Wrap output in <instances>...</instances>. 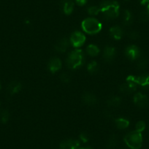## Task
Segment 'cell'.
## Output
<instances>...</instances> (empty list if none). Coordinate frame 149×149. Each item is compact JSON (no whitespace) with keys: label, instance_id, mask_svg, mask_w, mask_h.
I'll return each mask as SVG.
<instances>
[{"label":"cell","instance_id":"cell-1","mask_svg":"<svg viewBox=\"0 0 149 149\" xmlns=\"http://www.w3.org/2000/svg\"><path fill=\"white\" fill-rule=\"evenodd\" d=\"M100 12L105 20H113L119 15V5L116 1L105 0L101 3Z\"/></svg>","mask_w":149,"mask_h":149},{"label":"cell","instance_id":"cell-2","mask_svg":"<svg viewBox=\"0 0 149 149\" xmlns=\"http://www.w3.org/2000/svg\"><path fill=\"white\" fill-rule=\"evenodd\" d=\"M84 55L81 50L77 49L71 51L68 54L66 63L67 67L71 70H74L81 67L84 64Z\"/></svg>","mask_w":149,"mask_h":149},{"label":"cell","instance_id":"cell-3","mask_svg":"<svg viewBox=\"0 0 149 149\" xmlns=\"http://www.w3.org/2000/svg\"><path fill=\"white\" fill-rule=\"evenodd\" d=\"M124 142L131 149H140L143 144V136L141 132L136 130L130 132L124 137Z\"/></svg>","mask_w":149,"mask_h":149},{"label":"cell","instance_id":"cell-4","mask_svg":"<svg viewBox=\"0 0 149 149\" xmlns=\"http://www.w3.org/2000/svg\"><path fill=\"white\" fill-rule=\"evenodd\" d=\"M81 26L84 31L89 34H97L102 29L101 23L94 18H86L83 21Z\"/></svg>","mask_w":149,"mask_h":149},{"label":"cell","instance_id":"cell-5","mask_svg":"<svg viewBox=\"0 0 149 149\" xmlns=\"http://www.w3.org/2000/svg\"><path fill=\"white\" fill-rule=\"evenodd\" d=\"M70 42L75 48L81 47L85 43L86 36L81 31H74L70 36Z\"/></svg>","mask_w":149,"mask_h":149},{"label":"cell","instance_id":"cell-6","mask_svg":"<svg viewBox=\"0 0 149 149\" xmlns=\"http://www.w3.org/2000/svg\"><path fill=\"white\" fill-rule=\"evenodd\" d=\"M127 81L136 84L137 86L140 85L143 87H149V74H143L140 76L130 75L127 78Z\"/></svg>","mask_w":149,"mask_h":149},{"label":"cell","instance_id":"cell-7","mask_svg":"<svg viewBox=\"0 0 149 149\" xmlns=\"http://www.w3.org/2000/svg\"><path fill=\"white\" fill-rule=\"evenodd\" d=\"M125 54L129 59L134 61V60L140 58V51L138 47H137L136 45H129L125 49Z\"/></svg>","mask_w":149,"mask_h":149},{"label":"cell","instance_id":"cell-8","mask_svg":"<svg viewBox=\"0 0 149 149\" xmlns=\"http://www.w3.org/2000/svg\"><path fill=\"white\" fill-rule=\"evenodd\" d=\"M133 101L134 104L139 107H146L148 104V99L147 96L140 92L134 94Z\"/></svg>","mask_w":149,"mask_h":149},{"label":"cell","instance_id":"cell-9","mask_svg":"<svg viewBox=\"0 0 149 149\" xmlns=\"http://www.w3.org/2000/svg\"><path fill=\"white\" fill-rule=\"evenodd\" d=\"M116 54L115 48L112 46H106L103 51V58L107 62H111L114 59Z\"/></svg>","mask_w":149,"mask_h":149},{"label":"cell","instance_id":"cell-10","mask_svg":"<svg viewBox=\"0 0 149 149\" xmlns=\"http://www.w3.org/2000/svg\"><path fill=\"white\" fill-rule=\"evenodd\" d=\"M61 67H62L61 61L58 58H56V57L51 58L50 61H48V70L51 73H55L58 72L61 68Z\"/></svg>","mask_w":149,"mask_h":149},{"label":"cell","instance_id":"cell-11","mask_svg":"<svg viewBox=\"0 0 149 149\" xmlns=\"http://www.w3.org/2000/svg\"><path fill=\"white\" fill-rule=\"evenodd\" d=\"M80 146L78 140L67 139L63 140L60 144V149H77Z\"/></svg>","mask_w":149,"mask_h":149},{"label":"cell","instance_id":"cell-12","mask_svg":"<svg viewBox=\"0 0 149 149\" xmlns=\"http://www.w3.org/2000/svg\"><path fill=\"white\" fill-rule=\"evenodd\" d=\"M70 40L66 37L60 39L55 45V50L58 53H64L69 48Z\"/></svg>","mask_w":149,"mask_h":149},{"label":"cell","instance_id":"cell-13","mask_svg":"<svg viewBox=\"0 0 149 149\" xmlns=\"http://www.w3.org/2000/svg\"><path fill=\"white\" fill-rule=\"evenodd\" d=\"M82 101L86 105H94L97 103V98L92 93L86 92L82 96Z\"/></svg>","mask_w":149,"mask_h":149},{"label":"cell","instance_id":"cell-14","mask_svg":"<svg viewBox=\"0 0 149 149\" xmlns=\"http://www.w3.org/2000/svg\"><path fill=\"white\" fill-rule=\"evenodd\" d=\"M61 4L66 15H70L74 10V4L72 0H61Z\"/></svg>","mask_w":149,"mask_h":149},{"label":"cell","instance_id":"cell-15","mask_svg":"<svg viewBox=\"0 0 149 149\" xmlns=\"http://www.w3.org/2000/svg\"><path fill=\"white\" fill-rule=\"evenodd\" d=\"M136 89H137V85L131 82H128V81L120 86V91L124 94H127L134 92L136 91Z\"/></svg>","mask_w":149,"mask_h":149},{"label":"cell","instance_id":"cell-16","mask_svg":"<svg viewBox=\"0 0 149 149\" xmlns=\"http://www.w3.org/2000/svg\"><path fill=\"white\" fill-rule=\"evenodd\" d=\"M110 34L115 40H120L124 35V30L119 26H114L110 29Z\"/></svg>","mask_w":149,"mask_h":149},{"label":"cell","instance_id":"cell-17","mask_svg":"<svg viewBox=\"0 0 149 149\" xmlns=\"http://www.w3.org/2000/svg\"><path fill=\"white\" fill-rule=\"evenodd\" d=\"M21 89H22V85H21V83L16 81H13L10 82L8 86V92H9V94H12V95L18 93Z\"/></svg>","mask_w":149,"mask_h":149},{"label":"cell","instance_id":"cell-18","mask_svg":"<svg viewBox=\"0 0 149 149\" xmlns=\"http://www.w3.org/2000/svg\"><path fill=\"white\" fill-rule=\"evenodd\" d=\"M121 99L117 96H113L108 99L107 104L110 107H117L121 104Z\"/></svg>","mask_w":149,"mask_h":149},{"label":"cell","instance_id":"cell-19","mask_svg":"<svg viewBox=\"0 0 149 149\" xmlns=\"http://www.w3.org/2000/svg\"><path fill=\"white\" fill-rule=\"evenodd\" d=\"M115 124L116 127L120 130H124L130 125V121L124 118H118L115 120Z\"/></svg>","mask_w":149,"mask_h":149},{"label":"cell","instance_id":"cell-20","mask_svg":"<svg viewBox=\"0 0 149 149\" xmlns=\"http://www.w3.org/2000/svg\"><path fill=\"white\" fill-rule=\"evenodd\" d=\"M132 15L129 10H124L123 14V24L124 26H129L132 23Z\"/></svg>","mask_w":149,"mask_h":149},{"label":"cell","instance_id":"cell-21","mask_svg":"<svg viewBox=\"0 0 149 149\" xmlns=\"http://www.w3.org/2000/svg\"><path fill=\"white\" fill-rule=\"evenodd\" d=\"M86 52L90 56H97L100 53V48L95 45H89L87 46Z\"/></svg>","mask_w":149,"mask_h":149},{"label":"cell","instance_id":"cell-22","mask_svg":"<svg viewBox=\"0 0 149 149\" xmlns=\"http://www.w3.org/2000/svg\"><path fill=\"white\" fill-rule=\"evenodd\" d=\"M117 143H118V139H117L116 136L113 134V135H111L109 137L107 146L108 148H114L117 146Z\"/></svg>","mask_w":149,"mask_h":149},{"label":"cell","instance_id":"cell-23","mask_svg":"<svg viewBox=\"0 0 149 149\" xmlns=\"http://www.w3.org/2000/svg\"><path fill=\"white\" fill-rule=\"evenodd\" d=\"M87 70H88V72H90L91 74L97 73L99 70L98 64H97V63L96 61H91V62H90L87 65Z\"/></svg>","mask_w":149,"mask_h":149},{"label":"cell","instance_id":"cell-24","mask_svg":"<svg viewBox=\"0 0 149 149\" xmlns=\"http://www.w3.org/2000/svg\"><path fill=\"white\" fill-rule=\"evenodd\" d=\"M10 119L9 112L6 110H3L0 113V121L3 124H6Z\"/></svg>","mask_w":149,"mask_h":149},{"label":"cell","instance_id":"cell-25","mask_svg":"<svg viewBox=\"0 0 149 149\" xmlns=\"http://www.w3.org/2000/svg\"><path fill=\"white\" fill-rule=\"evenodd\" d=\"M140 20L143 22H147L149 21V10H146L140 13Z\"/></svg>","mask_w":149,"mask_h":149},{"label":"cell","instance_id":"cell-26","mask_svg":"<svg viewBox=\"0 0 149 149\" xmlns=\"http://www.w3.org/2000/svg\"><path fill=\"white\" fill-rule=\"evenodd\" d=\"M148 66V61L146 58H140L137 61V68L139 70H145Z\"/></svg>","mask_w":149,"mask_h":149},{"label":"cell","instance_id":"cell-27","mask_svg":"<svg viewBox=\"0 0 149 149\" xmlns=\"http://www.w3.org/2000/svg\"><path fill=\"white\" fill-rule=\"evenodd\" d=\"M146 129V123L143 121H137V124L135 125V130L139 132H142Z\"/></svg>","mask_w":149,"mask_h":149},{"label":"cell","instance_id":"cell-28","mask_svg":"<svg viewBox=\"0 0 149 149\" xmlns=\"http://www.w3.org/2000/svg\"><path fill=\"white\" fill-rule=\"evenodd\" d=\"M100 8L97 6H91L88 8V13L90 15H97L100 13Z\"/></svg>","mask_w":149,"mask_h":149},{"label":"cell","instance_id":"cell-29","mask_svg":"<svg viewBox=\"0 0 149 149\" xmlns=\"http://www.w3.org/2000/svg\"><path fill=\"white\" fill-rule=\"evenodd\" d=\"M60 79L64 83H69L70 81V76L67 73H62L60 76Z\"/></svg>","mask_w":149,"mask_h":149},{"label":"cell","instance_id":"cell-30","mask_svg":"<svg viewBox=\"0 0 149 149\" xmlns=\"http://www.w3.org/2000/svg\"><path fill=\"white\" fill-rule=\"evenodd\" d=\"M80 138L82 140L84 143H86V142L88 141L89 140V136H88V133L86 132H82L80 134Z\"/></svg>","mask_w":149,"mask_h":149},{"label":"cell","instance_id":"cell-31","mask_svg":"<svg viewBox=\"0 0 149 149\" xmlns=\"http://www.w3.org/2000/svg\"><path fill=\"white\" fill-rule=\"evenodd\" d=\"M129 37H130L131 39L137 40V38H139V37H140V34H139V33L137 32V31H131V32L129 33Z\"/></svg>","mask_w":149,"mask_h":149},{"label":"cell","instance_id":"cell-32","mask_svg":"<svg viewBox=\"0 0 149 149\" xmlns=\"http://www.w3.org/2000/svg\"><path fill=\"white\" fill-rule=\"evenodd\" d=\"M75 2H76V3L78 4V5H80V6H84V5H86V3L87 0H75Z\"/></svg>","mask_w":149,"mask_h":149},{"label":"cell","instance_id":"cell-33","mask_svg":"<svg viewBox=\"0 0 149 149\" xmlns=\"http://www.w3.org/2000/svg\"><path fill=\"white\" fill-rule=\"evenodd\" d=\"M140 4L143 5H146V4H148L149 3V0H140Z\"/></svg>","mask_w":149,"mask_h":149},{"label":"cell","instance_id":"cell-34","mask_svg":"<svg viewBox=\"0 0 149 149\" xmlns=\"http://www.w3.org/2000/svg\"><path fill=\"white\" fill-rule=\"evenodd\" d=\"M77 149H92L90 147H78Z\"/></svg>","mask_w":149,"mask_h":149},{"label":"cell","instance_id":"cell-35","mask_svg":"<svg viewBox=\"0 0 149 149\" xmlns=\"http://www.w3.org/2000/svg\"><path fill=\"white\" fill-rule=\"evenodd\" d=\"M148 10H149V3L148 4Z\"/></svg>","mask_w":149,"mask_h":149},{"label":"cell","instance_id":"cell-36","mask_svg":"<svg viewBox=\"0 0 149 149\" xmlns=\"http://www.w3.org/2000/svg\"><path fill=\"white\" fill-rule=\"evenodd\" d=\"M0 89H1V84H0Z\"/></svg>","mask_w":149,"mask_h":149}]
</instances>
